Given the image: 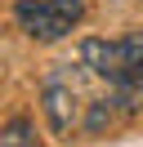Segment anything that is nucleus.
<instances>
[{
    "instance_id": "nucleus-1",
    "label": "nucleus",
    "mask_w": 143,
    "mask_h": 147,
    "mask_svg": "<svg viewBox=\"0 0 143 147\" xmlns=\"http://www.w3.org/2000/svg\"><path fill=\"white\" fill-rule=\"evenodd\" d=\"M45 116H49V129L58 138H72V134H112L116 125H125V120L134 116V107L121 98V89H112V85L103 80V76H94L85 63H58L49 76H45Z\"/></svg>"
},
{
    "instance_id": "nucleus-4",
    "label": "nucleus",
    "mask_w": 143,
    "mask_h": 147,
    "mask_svg": "<svg viewBox=\"0 0 143 147\" xmlns=\"http://www.w3.org/2000/svg\"><path fill=\"white\" fill-rule=\"evenodd\" d=\"M0 147H40V143H36V134H31V120H22V116H18L14 125L0 134Z\"/></svg>"
},
{
    "instance_id": "nucleus-2",
    "label": "nucleus",
    "mask_w": 143,
    "mask_h": 147,
    "mask_svg": "<svg viewBox=\"0 0 143 147\" xmlns=\"http://www.w3.org/2000/svg\"><path fill=\"white\" fill-rule=\"evenodd\" d=\"M76 58L94 76H103L112 89H121V98L134 111H143V31H130L116 40H85Z\"/></svg>"
},
{
    "instance_id": "nucleus-3",
    "label": "nucleus",
    "mask_w": 143,
    "mask_h": 147,
    "mask_svg": "<svg viewBox=\"0 0 143 147\" xmlns=\"http://www.w3.org/2000/svg\"><path fill=\"white\" fill-rule=\"evenodd\" d=\"M80 13H85L80 0H18L14 18L31 40H63L80 22Z\"/></svg>"
}]
</instances>
